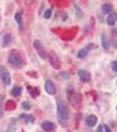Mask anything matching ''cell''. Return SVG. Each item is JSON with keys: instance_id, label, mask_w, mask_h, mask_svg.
Returning a JSON list of instances; mask_svg holds the SVG:
<instances>
[{"instance_id": "obj_11", "label": "cell", "mask_w": 117, "mask_h": 132, "mask_svg": "<svg viewBox=\"0 0 117 132\" xmlns=\"http://www.w3.org/2000/svg\"><path fill=\"white\" fill-rule=\"evenodd\" d=\"M106 22H108V25H110V26H113L114 23L117 22V14H116V12H113V11H112V12L109 14V15H108V21H106Z\"/></svg>"}, {"instance_id": "obj_1", "label": "cell", "mask_w": 117, "mask_h": 132, "mask_svg": "<svg viewBox=\"0 0 117 132\" xmlns=\"http://www.w3.org/2000/svg\"><path fill=\"white\" fill-rule=\"evenodd\" d=\"M56 105H57V119L60 121L61 125H67L68 121V106L61 98L56 100Z\"/></svg>"}, {"instance_id": "obj_21", "label": "cell", "mask_w": 117, "mask_h": 132, "mask_svg": "<svg viewBox=\"0 0 117 132\" xmlns=\"http://www.w3.org/2000/svg\"><path fill=\"white\" fill-rule=\"evenodd\" d=\"M61 78H63V79H68V78H70V74H68V72L67 71H64V72H61Z\"/></svg>"}, {"instance_id": "obj_14", "label": "cell", "mask_w": 117, "mask_h": 132, "mask_svg": "<svg viewBox=\"0 0 117 132\" xmlns=\"http://www.w3.org/2000/svg\"><path fill=\"white\" fill-rule=\"evenodd\" d=\"M41 127H42L44 131H53L55 129V124L51 123V121H44V123L41 124Z\"/></svg>"}, {"instance_id": "obj_10", "label": "cell", "mask_w": 117, "mask_h": 132, "mask_svg": "<svg viewBox=\"0 0 117 132\" xmlns=\"http://www.w3.org/2000/svg\"><path fill=\"white\" fill-rule=\"evenodd\" d=\"M97 116L95 114H90V116H87L86 117V124L89 125V127H94L95 124H97Z\"/></svg>"}, {"instance_id": "obj_24", "label": "cell", "mask_w": 117, "mask_h": 132, "mask_svg": "<svg viewBox=\"0 0 117 132\" xmlns=\"http://www.w3.org/2000/svg\"><path fill=\"white\" fill-rule=\"evenodd\" d=\"M97 132H104V127H102V125H101V127H99V128H98V129H97Z\"/></svg>"}, {"instance_id": "obj_20", "label": "cell", "mask_w": 117, "mask_h": 132, "mask_svg": "<svg viewBox=\"0 0 117 132\" xmlns=\"http://www.w3.org/2000/svg\"><path fill=\"white\" fill-rule=\"evenodd\" d=\"M22 106H23V109H30V108H31V104H30V102H23V104H22Z\"/></svg>"}, {"instance_id": "obj_17", "label": "cell", "mask_w": 117, "mask_h": 132, "mask_svg": "<svg viewBox=\"0 0 117 132\" xmlns=\"http://www.w3.org/2000/svg\"><path fill=\"white\" fill-rule=\"evenodd\" d=\"M21 93H22V87H19V86H15L12 89V91H11V94L14 95V97H18V95H21Z\"/></svg>"}, {"instance_id": "obj_8", "label": "cell", "mask_w": 117, "mask_h": 132, "mask_svg": "<svg viewBox=\"0 0 117 132\" xmlns=\"http://www.w3.org/2000/svg\"><path fill=\"white\" fill-rule=\"evenodd\" d=\"M49 61H51V65L53 67V68H58L60 67V60H58V57H57V55L56 53H49Z\"/></svg>"}, {"instance_id": "obj_12", "label": "cell", "mask_w": 117, "mask_h": 132, "mask_svg": "<svg viewBox=\"0 0 117 132\" xmlns=\"http://www.w3.org/2000/svg\"><path fill=\"white\" fill-rule=\"evenodd\" d=\"M101 42H102V48H104L105 51L109 49V41H108V37H106L105 33L101 34Z\"/></svg>"}, {"instance_id": "obj_13", "label": "cell", "mask_w": 117, "mask_h": 132, "mask_svg": "<svg viewBox=\"0 0 117 132\" xmlns=\"http://www.w3.org/2000/svg\"><path fill=\"white\" fill-rule=\"evenodd\" d=\"M14 18H15V22L18 23L19 29H23V21H22V11H18L15 15H14Z\"/></svg>"}, {"instance_id": "obj_15", "label": "cell", "mask_w": 117, "mask_h": 132, "mask_svg": "<svg viewBox=\"0 0 117 132\" xmlns=\"http://www.w3.org/2000/svg\"><path fill=\"white\" fill-rule=\"evenodd\" d=\"M112 11H113V7H112V4H109V3H106V4H104V6L101 7V12L102 14H108L109 15Z\"/></svg>"}, {"instance_id": "obj_5", "label": "cell", "mask_w": 117, "mask_h": 132, "mask_svg": "<svg viewBox=\"0 0 117 132\" xmlns=\"http://www.w3.org/2000/svg\"><path fill=\"white\" fill-rule=\"evenodd\" d=\"M33 46H34V49L38 52V55H40L41 59H46V52H45V49H44V46H42L41 41H34Z\"/></svg>"}, {"instance_id": "obj_19", "label": "cell", "mask_w": 117, "mask_h": 132, "mask_svg": "<svg viewBox=\"0 0 117 132\" xmlns=\"http://www.w3.org/2000/svg\"><path fill=\"white\" fill-rule=\"evenodd\" d=\"M52 16V10H46L45 12H44V18L45 19H49Z\"/></svg>"}, {"instance_id": "obj_4", "label": "cell", "mask_w": 117, "mask_h": 132, "mask_svg": "<svg viewBox=\"0 0 117 132\" xmlns=\"http://www.w3.org/2000/svg\"><path fill=\"white\" fill-rule=\"evenodd\" d=\"M67 94H68L70 104H71L72 106H78V104H79V101H80V95L78 94V93L72 91V90H67Z\"/></svg>"}, {"instance_id": "obj_9", "label": "cell", "mask_w": 117, "mask_h": 132, "mask_svg": "<svg viewBox=\"0 0 117 132\" xmlns=\"http://www.w3.org/2000/svg\"><path fill=\"white\" fill-rule=\"evenodd\" d=\"M78 75H79V79L82 80V82H90L91 80V76H90V74L87 71H85V70H79L78 71Z\"/></svg>"}, {"instance_id": "obj_7", "label": "cell", "mask_w": 117, "mask_h": 132, "mask_svg": "<svg viewBox=\"0 0 117 132\" xmlns=\"http://www.w3.org/2000/svg\"><path fill=\"white\" fill-rule=\"evenodd\" d=\"M45 90H46L48 94L55 95L56 94V86H55V83H53L52 80H46L45 82Z\"/></svg>"}, {"instance_id": "obj_23", "label": "cell", "mask_w": 117, "mask_h": 132, "mask_svg": "<svg viewBox=\"0 0 117 132\" xmlns=\"http://www.w3.org/2000/svg\"><path fill=\"white\" fill-rule=\"evenodd\" d=\"M104 127V132H112V129L109 128V125H102Z\"/></svg>"}, {"instance_id": "obj_22", "label": "cell", "mask_w": 117, "mask_h": 132, "mask_svg": "<svg viewBox=\"0 0 117 132\" xmlns=\"http://www.w3.org/2000/svg\"><path fill=\"white\" fill-rule=\"evenodd\" d=\"M112 68H113V71H114V72H117V60L112 63Z\"/></svg>"}, {"instance_id": "obj_18", "label": "cell", "mask_w": 117, "mask_h": 132, "mask_svg": "<svg viewBox=\"0 0 117 132\" xmlns=\"http://www.w3.org/2000/svg\"><path fill=\"white\" fill-rule=\"evenodd\" d=\"M21 117H22V119H26L27 123H33V121H34V117L33 116H25V114H22Z\"/></svg>"}, {"instance_id": "obj_25", "label": "cell", "mask_w": 117, "mask_h": 132, "mask_svg": "<svg viewBox=\"0 0 117 132\" xmlns=\"http://www.w3.org/2000/svg\"><path fill=\"white\" fill-rule=\"evenodd\" d=\"M116 109H117V108H116Z\"/></svg>"}, {"instance_id": "obj_6", "label": "cell", "mask_w": 117, "mask_h": 132, "mask_svg": "<svg viewBox=\"0 0 117 132\" xmlns=\"http://www.w3.org/2000/svg\"><path fill=\"white\" fill-rule=\"evenodd\" d=\"M93 48H94L93 44H89V45H86L85 48H82V49L78 52V57H79V59H85L87 55H89V52L93 49Z\"/></svg>"}, {"instance_id": "obj_2", "label": "cell", "mask_w": 117, "mask_h": 132, "mask_svg": "<svg viewBox=\"0 0 117 132\" xmlns=\"http://www.w3.org/2000/svg\"><path fill=\"white\" fill-rule=\"evenodd\" d=\"M8 63L11 64L12 67H16V68H21L23 65V59L22 56L16 52H11L8 56Z\"/></svg>"}, {"instance_id": "obj_3", "label": "cell", "mask_w": 117, "mask_h": 132, "mask_svg": "<svg viewBox=\"0 0 117 132\" xmlns=\"http://www.w3.org/2000/svg\"><path fill=\"white\" fill-rule=\"evenodd\" d=\"M0 79L6 86H8L11 83V78H10V72L4 65H0Z\"/></svg>"}, {"instance_id": "obj_16", "label": "cell", "mask_w": 117, "mask_h": 132, "mask_svg": "<svg viewBox=\"0 0 117 132\" xmlns=\"http://www.w3.org/2000/svg\"><path fill=\"white\" fill-rule=\"evenodd\" d=\"M11 40H12V36H11L10 33H7L6 36L3 37V41H2L3 44H2V45H3V46H8L10 44H11Z\"/></svg>"}]
</instances>
